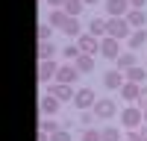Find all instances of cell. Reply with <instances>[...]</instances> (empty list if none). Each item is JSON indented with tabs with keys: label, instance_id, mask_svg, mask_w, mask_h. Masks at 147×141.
Listing matches in <instances>:
<instances>
[{
	"label": "cell",
	"instance_id": "obj_17",
	"mask_svg": "<svg viewBox=\"0 0 147 141\" xmlns=\"http://www.w3.org/2000/svg\"><path fill=\"white\" fill-rule=\"evenodd\" d=\"M127 23L132 30H141L144 23H147V15H144V9H129L127 12Z\"/></svg>",
	"mask_w": 147,
	"mask_h": 141
},
{
	"label": "cell",
	"instance_id": "obj_16",
	"mask_svg": "<svg viewBox=\"0 0 147 141\" xmlns=\"http://www.w3.org/2000/svg\"><path fill=\"white\" fill-rule=\"evenodd\" d=\"M115 68H118V70H129V68H136V50H124V53L115 59Z\"/></svg>",
	"mask_w": 147,
	"mask_h": 141
},
{
	"label": "cell",
	"instance_id": "obj_12",
	"mask_svg": "<svg viewBox=\"0 0 147 141\" xmlns=\"http://www.w3.org/2000/svg\"><path fill=\"white\" fill-rule=\"evenodd\" d=\"M118 94H121V100H127V103H138V94H141V85L138 82H124V85L118 88Z\"/></svg>",
	"mask_w": 147,
	"mask_h": 141
},
{
	"label": "cell",
	"instance_id": "obj_20",
	"mask_svg": "<svg viewBox=\"0 0 147 141\" xmlns=\"http://www.w3.org/2000/svg\"><path fill=\"white\" fill-rule=\"evenodd\" d=\"M62 32L68 35L71 41H77L80 35H82V32H80V21H77V18H68V23H65V27H62Z\"/></svg>",
	"mask_w": 147,
	"mask_h": 141
},
{
	"label": "cell",
	"instance_id": "obj_29",
	"mask_svg": "<svg viewBox=\"0 0 147 141\" xmlns=\"http://www.w3.org/2000/svg\"><path fill=\"white\" fill-rule=\"evenodd\" d=\"M94 117H97V115H94V112H91V109H88V112H82V115H80V124H82V126H85V129H88V126H91V124H94Z\"/></svg>",
	"mask_w": 147,
	"mask_h": 141
},
{
	"label": "cell",
	"instance_id": "obj_3",
	"mask_svg": "<svg viewBox=\"0 0 147 141\" xmlns=\"http://www.w3.org/2000/svg\"><path fill=\"white\" fill-rule=\"evenodd\" d=\"M97 117H106V121H109V117H118L121 112H118V103L112 100V97H100V100H97L94 103V109H91Z\"/></svg>",
	"mask_w": 147,
	"mask_h": 141
},
{
	"label": "cell",
	"instance_id": "obj_5",
	"mask_svg": "<svg viewBox=\"0 0 147 141\" xmlns=\"http://www.w3.org/2000/svg\"><path fill=\"white\" fill-rule=\"evenodd\" d=\"M56 59H47V62H38V82L41 85H50V82H56Z\"/></svg>",
	"mask_w": 147,
	"mask_h": 141
},
{
	"label": "cell",
	"instance_id": "obj_6",
	"mask_svg": "<svg viewBox=\"0 0 147 141\" xmlns=\"http://www.w3.org/2000/svg\"><path fill=\"white\" fill-rule=\"evenodd\" d=\"M94 91L91 88H77V94H74V106H77L80 112H88V109H94Z\"/></svg>",
	"mask_w": 147,
	"mask_h": 141
},
{
	"label": "cell",
	"instance_id": "obj_37",
	"mask_svg": "<svg viewBox=\"0 0 147 141\" xmlns=\"http://www.w3.org/2000/svg\"><path fill=\"white\" fill-rule=\"evenodd\" d=\"M144 124H147V109H144Z\"/></svg>",
	"mask_w": 147,
	"mask_h": 141
},
{
	"label": "cell",
	"instance_id": "obj_18",
	"mask_svg": "<svg viewBox=\"0 0 147 141\" xmlns=\"http://www.w3.org/2000/svg\"><path fill=\"white\" fill-rule=\"evenodd\" d=\"M88 32L97 35V38H106V35H109L106 32V18H91L88 21Z\"/></svg>",
	"mask_w": 147,
	"mask_h": 141
},
{
	"label": "cell",
	"instance_id": "obj_22",
	"mask_svg": "<svg viewBox=\"0 0 147 141\" xmlns=\"http://www.w3.org/2000/svg\"><path fill=\"white\" fill-rule=\"evenodd\" d=\"M74 65L80 68V74H91V70H94V56L82 53V56H80V59H77V62H74Z\"/></svg>",
	"mask_w": 147,
	"mask_h": 141
},
{
	"label": "cell",
	"instance_id": "obj_28",
	"mask_svg": "<svg viewBox=\"0 0 147 141\" xmlns=\"http://www.w3.org/2000/svg\"><path fill=\"white\" fill-rule=\"evenodd\" d=\"M50 35H53V27H50V23H38V41H50Z\"/></svg>",
	"mask_w": 147,
	"mask_h": 141
},
{
	"label": "cell",
	"instance_id": "obj_36",
	"mask_svg": "<svg viewBox=\"0 0 147 141\" xmlns=\"http://www.w3.org/2000/svg\"><path fill=\"white\" fill-rule=\"evenodd\" d=\"M82 3H85V6H91V3H97V0H82Z\"/></svg>",
	"mask_w": 147,
	"mask_h": 141
},
{
	"label": "cell",
	"instance_id": "obj_15",
	"mask_svg": "<svg viewBox=\"0 0 147 141\" xmlns=\"http://www.w3.org/2000/svg\"><path fill=\"white\" fill-rule=\"evenodd\" d=\"M68 18H71V15H68V12H65V9H50V15H47V23H50V27H53V30H56V27H59V30H62V27H65V23H68Z\"/></svg>",
	"mask_w": 147,
	"mask_h": 141
},
{
	"label": "cell",
	"instance_id": "obj_11",
	"mask_svg": "<svg viewBox=\"0 0 147 141\" xmlns=\"http://www.w3.org/2000/svg\"><path fill=\"white\" fill-rule=\"evenodd\" d=\"M129 0H106V15L109 18H127V12H129Z\"/></svg>",
	"mask_w": 147,
	"mask_h": 141
},
{
	"label": "cell",
	"instance_id": "obj_10",
	"mask_svg": "<svg viewBox=\"0 0 147 141\" xmlns=\"http://www.w3.org/2000/svg\"><path fill=\"white\" fill-rule=\"evenodd\" d=\"M124 82H127V74H124V70H118V68H112V70H106V74H103V85H106L109 91H118Z\"/></svg>",
	"mask_w": 147,
	"mask_h": 141
},
{
	"label": "cell",
	"instance_id": "obj_23",
	"mask_svg": "<svg viewBox=\"0 0 147 141\" xmlns=\"http://www.w3.org/2000/svg\"><path fill=\"white\" fill-rule=\"evenodd\" d=\"M124 74H127L129 82H138V85H144V79H147V70L138 68V65H136V68H129V70H124Z\"/></svg>",
	"mask_w": 147,
	"mask_h": 141
},
{
	"label": "cell",
	"instance_id": "obj_19",
	"mask_svg": "<svg viewBox=\"0 0 147 141\" xmlns=\"http://www.w3.org/2000/svg\"><path fill=\"white\" fill-rule=\"evenodd\" d=\"M47 59H56V44L53 41H38V62H47Z\"/></svg>",
	"mask_w": 147,
	"mask_h": 141
},
{
	"label": "cell",
	"instance_id": "obj_25",
	"mask_svg": "<svg viewBox=\"0 0 147 141\" xmlns=\"http://www.w3.org/2000/svg\"><path fill=\"white\" fill-rule=\"evenodd\" d=\"M80 141H103V129H94V126H88V129H82V135H80Z\"/></svg>",
	"mask_w": 147,
	"mask_h": 141
},
{
	"label": "cell",
	"instance_id": "obj_24",
	"mask_svg": "<svg viewBox=\"0 0 147 141\" xmlns=\"http://www.w3.org/2000/svg\"><path fill=\"white\" fill-rule=\"evenodd\" d=\"M82 6H85L82 0H65V6H62V9L68 12L71 18H80V12H82Z\"/></svg>",
	"mask_w": 147,
	"mask_h": 141
},
{
	"label": "cell",
	"instance_id": "obj_31",
	"mask_svg": "<svg viewBox=\"0 0 147 141\" xmlns=\"http://www.w3.org/2000/svg\"><path fill=\"white\" fill-rule=\"evenodd\" d=\"M136 106L147 109V85H141V94H138V103H136Z\"/></svg>",
	"mask_w": 147,
	"mask_h": 141
},
{
	"label": "cell",
	"instance_id": "obj_27",
	"mask_svg": "<svg viewBox=\"0 0 147 141\" xmlns=\"http://www.w3.org/2000/svg\"><path fill=\"white\" fill-rule=\"evenodd\" d=\"M103 141H124L121 138V129L118 126H106L103 129Z\"/></svg>",
	"mask_w": 147,
	"mask_h": 141
},
{
	"label": "cell",
	"instance_id": "obj_32",
	"mask_svg": "<svg viewBox=\"0 0 147 141\" xmlns=\"http://www.w3.org/2000/svg\"><path fill=\"white\" fill-rule=\"evenodd\" d=\"M47 6H53V9H62V6H65V0H47Z\"/></svg>",
	"mask_w": 147,
	"mask_h": 141
},
{
	"label": "cell",
	"instance_id": "obj_35",
	"mask_svg": "<svg viewBox=\"0 0 147 141\" xmlns=\"http://www.w3.org/2000/svg\"><path fill=\"white\" fill-rule=\"evenodd\" d=\"M141 141H147V124L141 126Z\"/></svg>",
	"mask_w": 147,
	"mask_h": 141
},
{
	"label": "cell",
	"instance_id": "obj_1",
	"mask_svg": "<svg viewBox=\"0 0 147 141\" xmlns=\"http://www.w3.org/2000/svg\"><path fill=\"white\" fill-rule=\"evenodd\" d=\"M118 121H121V126H124V129H141V126H144V109H141V106H136V103H129L127 109H121Z\"/></svg>",
	"mask_w": 147,
	"mask_h": 141
},
{
	"label": "cell",
	"instance_id": "obj_21",
	"mask_svg": "<svg viewBox=\"0 0 147 141\" xmlns=\"http://www.w3.org/2000/svg\"><path fill=\"white\" fill-rule=\"evenodd\" d=\"M80 56H82V50H80L77 41H71L68 47H62V59H65V62H77Z\"/></svg>",
	"mask_w": 147,
	"mask_h": 141
},
{
	"label": "cell",
	"instance_id": "obj_2",
	"mask_svg": "<svg viewBox=\"0 0 147 141\" xmlns=\"http://www.w3.org/2000/svg\"><path fill=\"white\" fill-rule=\"evenodd\" d=\"M106 32L118 41H127L132 35V27L127 23V18H106Z\"/></svg>",
	"mask_w": 147,
	"mask_h": 141
},
{
	"label": "cell",
	"instance_id": "obj_26",
	"mask_svg": "<svg viewBox=\"0 0 147 141\" xmlns=\"http://www.w3.org/2000/svg\"><path fill=\"white\" fill-rule=\"evenodd\" d=\"M41 129L53 135V132H59L62 126H59V121H56V117H47V115H44V117H41Z\"/></svg>",
	"mask_w": 147,
	"mask_h": 141
},
{
	"label": "cell",
	"instance_id": "obj_14",
	"mask_svg": "<svg viewBox=\"0 0 147 141\" xmlns=\"http://www.w3.org/2000/svg\"><path fill=\"white\" fill-rule=\"evenodd\" d=\"M147 44V30L141 27V30H132V35L127 38V47L129 50H141V47Z\"/></svg>",
	"mask_w": 147,
	"mask_h": 141
},
{
	"label": "cell",
	"instance_id": "obj_7",
	"mask_svg": "<svg viewBox=\"0 0 147 141\" xmlns=\"http://www.w3.org/2000/svg\"><path fill=\"white\" fill-rule=\"evenodd\" d=\"M47 94H53L56 100H62V103H71L74 100V85H65V82H50V85H47Z\"/></svg>",
	"mask_w": 147,
	"mask_h": 141
},
{
	"label": "cell",
	"instance_id": "obj_4",
	"mask_svg": "<svg viewBox=\"0 0 147 141\" xmlns=\"http://www.w3.org/2000/svg\"><path fill=\"white\" fill-rule=\"evenodd\" d=\"M77 79H80V68L74 65V62H65V65H59V70H56V82H65V85H74Z\"/></svg>",
	"mask_w": 147,
	"mask_h": 141
},
{
	"label": "cell",
	"instance_id": "obj_13",
	"mask_svg": "<svg viewBox=\"0 0 147 141\" xmlns=\"http://www.w3.org/2000/svg\"><path fill=\"white\" fill-rule=\"evenodd\" d=\"M38 106H41V115L53 117V115L59 112V106H62V100H56L53 94H47V91H44V97H41V103H38Z\"/></svg>",
	"mask_w": 147,
	"mask_h": 141
},
{
	"label": "cell",
	"instance_id": "obj_8",
	"mask_svg": "<svg viewBox=\"0 0 147 141\" xmlns=\"http://www.w3.org/2000/svg\"><path fill=\"white\" fill-rule=\"evenodd\" d=\"M121 53H124V50H121V41H118V38H112V35L100 38V56H106V59H112V62H115Z\"/></svg>",
	"mask_w": 147,
	"mask_h": 141
},
{
	"label": "cell",
	"instance_id": "obj_38",
	"mask_svg": "<svg viewBox=\"0 0 147 141\" xmlns=\"http://www.w3.org/2000/svg\"><path fill=\"white\" fill-rule=\"evenodd\" d=\"M124 141H127V138H124Z\"/></svg>",
	"mask_w": 147,
	"mask_h": 141
},
{
	"label": "cell",
	"instance_id": "obj_34",
	"mask_svg": "<svg viewBox=\"0 0 147 141\" xmlns=\"http://www.w3.org/2000/svg\"><path fill=\"white\" fill-rule=\"evenodd\" d=\"M38 141H50V132H44V129H38Z\"/></svg>",
	"mask_w": 147,
	"mask_h": 141
},
{
	"label": "cell",
	"instance_id": "obj_9",
	"mask_svg": "<svg viewBox=\"0 0 147 141\" xmlns=\"http://www.w3.org/2000/svg\"><path fill=\"white\" fill-rule=\"evenodd\" d=\"M77 44H80V50L88 53V56H97V53H100V38L91 35V32H82L80 38H77Z\"/></svg>",
	"mask_w": 147,
	"mask_h": 141
},
{
	"label": "cell",
	"instance_id": "obj_30",
	"mask_svg": "<svg viewBox=\"0 0 147 141\" xmlns=\"http://www.w3.org/2000/svg\"><path fill=\"white\" fill-rule=\"evenodd\" d=\"M50 141H71V132H68V129H59V132L50 135Z\"/></svg>",
	"mask_w": 147,
	"mask_h": 141
},
{
	"label": "cell",
	"instance_id": "obj_33",
	"mask_svg": "<svg viewBox=\"0 0 147 141\" xmlns=\"http://www.w3.org/2000/svg\"><path fill=\"white\" fill-rule=\"evenodd\" d=\"M144 3H147V0H129V6H132V9H144Z\"/></svg>",
	"mask_w": 147,
	"mask_h": 141
}]
</instances>
